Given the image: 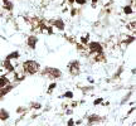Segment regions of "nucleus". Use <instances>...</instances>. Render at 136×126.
Returning a JSON list of instances; mask_svg holds the SVG:
<instances>
[{
    "label": "nucleus",
    "mask_w": 136,
    "mask_h": 126,
    "mask_svg": "<svg viewBox=\"0 0 136 126\" xmlns=\"http://www.w3.org/2000/svg\"><path fill=\"white\" fill-rule=\"evenodd\" d=\"M23 71L25 72V75H35L37 72H39L40 66L37 61L33 59H28L25 62H23Z\"/></svg>",
    "instance_id": "f257e3e1"
},
{
    "label": "nucleus",
    "mask_w": 136,
    "mask_h": 126,
    "mask_svg": "<svg viewBox=\"0 0 136 126\" xmlns=\"http://www.w3.org/2000/svg\"><path fill=\"white\" fill-rule=\"evenodd\" d=\"M42 73L44 76H48L52 80H57V78H61V77H62V71L58 68H54V67H45Z\"/></svg>",
    "instance_id": "f03ea898"
},
{
    "label": "nucleus",
    "mask_w": 136,
    "mask_h": 126,
    "mask_svg": "<svg viewBox=\"0 0 136 126\" xmlns=\"http://www.w3.org/2000/svg\"><path fill=\"white\" fill-rule=\"evenodd\" d=\"M87 47L91 53H93V54H103V47L98 42H90V43H87Z\"/></svg>",
    "instance_id": "7ed1b4c3"
},
{
    "label": "nucleus",
    "mask_w": 136,
    "mask_h": 126,
    "mask_svg": "<svg viewBox=\"0 0 136 126\" xmlns=\"http://www.w3.org/2000/svg\"><path fill=\"white\" fill-rule=\"evenodd\" d=\"M68 69H69V73H71V76H78L79 75V62L78 61H71V62L68 63Z\"/></svg>",
    "instance_id": "20e7f679"
},
{
    "label": "nucleus",
    "mask_w": 136,
    "mask_h": 126,
    "mask_svg": "<svg viewBox=\"0 0 136 126\" xmlns=\"http://www.w3.org/2000/svg\"><path fill=\"white\" fill-rule=\"evenodd\" d=\"M49 24L52 27L57 28L58 30H61V32H63L66 29V24H64V22L62 19H52V20H49Z\"/></svg>",
    "instance_id": "39448f33"
},
{
    "label": "nucleus",
    "mask_w": 136,
    "mask_h": 126,
    "mask_svg": "<svg viewBox=\"0 0 136 126\" xmlns=\"http://www.w3.org/2000/svg\"><path fill=\"white\" fill-rule=\"evenodd\" d=\"M37 44H38V37L35 35H29L27 38V46L30 48V49H35L37 48Z\"/></svg>",
    "instance_id": "423d86ee"
},
{
    "label": "nucleus",
    "mask_w": 136,
    "mask_h": 126,
    "mask_svg": "<svg viewBox=\"0 0 136 126\" xmlns=\"http://www.w3.org/2000/svg\"><path fill=\"white\" fill-rule=\"evenodd\" d=\"M3 66H4V68H5V71H8V72H14V66L11 64V61H9V59H5V61H3Z\"/></svg>",
    "instance_id": "0eeeda50"
},
{
    "label": "nucleus",
    "mask_w": 136,
    "mask_h": 126,
    "mask_svg": "<svg viewBox=\"0 0 136 126\" xmlns=\"http://www.w3.org/2000/svg\"><path fill=\"white\" fill-rule=\"evenodd\" d=\"M3 8L5 10H8V12H11L14 9V4H13V1H10V0H3Z\"/></svg>",
    "instance_id": "6e6552de"
},
{
    "label": "nucleus",
    "mask_w": 136,
    "mask_h": 126,
    "mask_svg": "<svg viewBox=\"0 0 136 126\" xmlns=\"http://www.w3.org/2000/svg\"><path fill=\"white\" fill-rule=\"evenodd\" d=\"M10 83V81H9V78L6 77V76H0V90L1 88H4V87H6Z\"/></svg>",
    "instance_id": "1a4fd4ad"
},
{
    "label": "nucleus",
    "mask_w": 136,
    "mask_h": 126,
    "mask_svg": "<svg viewBox=\"0 0 136 126\" xmlns=\"http://www.w3.org/2000/svg\"><path fill=\"white\" fill-rule=\"evenodd\" d=\"M9 119V112L4 109H0V120H8Z\"/></svg>",
    "instance_id": "9d476101"
},
{
    "label": "nucleus",
    "mask_w": 136,
    "mask_h": 126,
    "mask_svg": "<svg viewBox=\"0 0 136 126\" xmlns=\"http://www.w3.org/2000/svg\"><path fill=\"white\" fill-rule=\"evenodd\" d=\"M20 57V53L18 51L13 52V53H10V54H8V57H6V59H9V61H11V59H18V58Z\"/></svg>",
    "instance_id": "9b49d317"
},
{
    "label": "nucleus",
    "mask_w": 136,
    "mask_h": 126,
    "mask_svg": "<svg viewBox=\"0 0 136 126\" xmlns=\"http://www.w3.org/2000/svg\"><path fill=\"white\" fill-rule=\"evenodd\" d=\"M124 14H126V15H131V14H134V9H132V6L131 5H126L124 6Z\"/></svg>",
    "instance_id": "f8f14e48"
},
{
    "label": "nucleus",
    "mask_w": 136,
    "mask_h": 126,
    "mask_svg": "<svg viewBox=\"0 0 136 126\" xmlns=\"http://www.w3.org/2000/svg\"><path fill=\"white\" fill-rule=\"evenodd\" d=\"M134 40H135V37H134V35H130V37H127V38L124 40L125 46H129V44H131V43H132Z\"/></svg>",
    "instance_id": "ddd939ff"
},
{
    "label": "nucleus",
    "mask_w": 136,
    "mask_h": 126,
    "mask_svg": "<svg viewBox=\"0 0 136 126\" xmlns=\"http://www.w3.org/2000/svg\"><path fill=\"white\" fill-rule=\"evenodd\" d=\"M88 42H90V34H86V37H82V38H81V43H82L83 46H87Z\"/></svg>",
    "instance_id": "4468645a"
},
{
    "label": "nucleus",
    "mask_w": 136,
    "mask_h": 126,
    "mask_svg": "<svg viewBox=\"0 0 136 126\" xmlns=\"http://www.w3.org/2000/svg\"><path fill=\"white\" fill-rule=\"evenodd\" d=\"M98 120H100V117H98L97 115H92V116L88 117V121H90V122H95V121H98Z\"/></svg>",
    "instance_id": "2eb2a0df"
},
{
    "label": "nucleus",
    "mask_w": 136,
    "mask_h": 126,
    "mask_svg": "<svg viewBox=\"0 0 136 126\" xmlns=\"http://www.w3.org/2000/svg\"><path fill=\"white\" fill-rule=\"evenodd\" d=\"M63 97H67V98H72L73 97V92L72 91H67L64 95H63Z\"/></svg>",
    "instance_id": "dca6fc26"
},
{
    "label": "nucleus",
    "mask_w": 136,
    "mask_h": 126,
    "mask_svg": "<svg viewBox=\"0 0 136 126\" xmlns=\"http://www.w3.org/2000/svg\"><path fill=\"white\" fill-rule=\"evenodd\" d=\"M57 87V83L56 82H53V83H51V86H49V88H48V93H52V91L54 90Z\"/></svg>",
    "instance_id": "f3484780"
},
{
    "label": "nucleus",
    "mask_w": 136,
    "mask_h": 126,
    "mask_svg": "<svg viewBox=\"0 0 136 126\" xmlns=\"http://www.w3.org/2000/svg\"><path fill=\"white\" fill-rule=\"evenodd\" d=\"M74 3L77 5H85L86 3H87V0H74Z\"/></svg>",
    "instance_id": "a211bd4d"
},
{
    "label": "nucleus",
    "mask_w": 136,
    "mask_h": 126,
    "mask_svg": "<svg viewBox=\"0 0 136 126\" xmlns=\"http://www.w3.org/2000/svg\"><path fill=\"white\" fill-rule=\"evenodd\" d=\"M78 12H79L78 9H76V8H73V9L71 10V15H72V17H76V15H77V13H78Z\"/></svg>",
    "instance_id": "6ab92c4d"
},
{
    "label": "nucleus",
    "mask_w": 136,
    "mask_h": 126,
    "mask_svg": "<svg viewBox=\"0 0 136 126\" xmlns=\"http://www.w3.org/2000/svg\"><path fill=\"white\" fill-rule=\"evenodd\" d=\"M135 25H136V22L135 20H132V22L130 23V25H127V27H130L131 30H135Z\"/></svg>",
    "instance_id": "aec40b11"
},
{
    "label": "nucleus",
    "mask_w": 136,
    "mask_h": 126,
    "mask_svg": "<svg viewBox=\"0 0 136 126\" xmlns=\"http://www.w3.org/2000/svg\"><path fill=\"white\" fill-rule=\"evenodd\" d=\"M101 102H102V98H97V100H95V102L93 103H95V105H100Z\"/></svg>",
    "instance_id": "412c9836"
},
{
    "label": "nucleus",
    "mask_w": 136,
    "mask_h": 126,
    "mask_svg": "<svg viewBox=\"0 0 136 126\" xmlns=\"http://www.w3.org/2000/svg\"><path fill=\"white\" fill-rule=\"evenodd\" d=\"M33 107L34 109H40V105L39 103H33Z\"/></svg>",
    "instance_id": "4be33fe9"
},
{
    "label": "nucleus",
    "mask_w": 136,
    "mask_h": 126,
    "mask_svg": "<svg viewBox=\"0 0 136 126\" xmlns=\"http://www.w3.org/2000/svg\"><path fill=\"white\" fill-rule=\"evenodd\" d=\"M73 124H74V121H73V120H69V121H68V126H72Z\"/></svg>",
    "instance_id": "5701e85b"
},
{
    "label": "nucleus",
    "mask_w": 136,
    "mask_h": 126,
    "mask_svg": "<svg viewBox=\"0 0 136 126\" xmlns=\"http://www.w3.org/2000/svg\"><path fill=\"white\" fill-rule=\"evenodd\" d=\"M4 73H5V72H4V69H1V68H0V76H3Z\"/></svg>",
    "instance_id": "b1692460"
},
{
    "label": "nucleus",
    "mask_w": 136,
    "mask_h": 126,
    "mask_svg": "<svg viewBox=\"0 0 136 126\" xmlns=\"http://www.w3.org/2000/svg\"><path fill=\"white\" fill-rule=\"evenodd\" d=\"M97 1H98V0H92V3H93V6H96V4H97Z\"/></svg>",
    "instance_id": "393cba45"
},
{
    "label": "nucleus",
    "mask_w": 136,
    "mask_h": 126,
    "mask_svg": "<svg viewBox=\"0 0 136 126\" xmlns=\"http://www.w3.org/2000/svg\"><path fill=\"white\" fill-rule=\"evenodd\" d=\"M67 1H68V4H73L74 3V0H67Z\"/></svg>",
    "instance_id": "a878e982"
}]
</instances>
